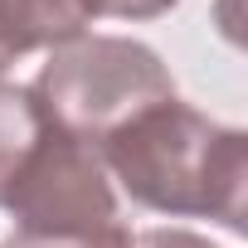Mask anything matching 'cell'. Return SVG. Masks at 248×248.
<instances>
[{
    "label": "cell",
    "mask_w": 248,
    "mask_h": 248,
    "mask_svg": "<svg viewBox=\"0 0 248 248\" xmlns=\"http://www.w3.org/2000/svg\"><path fill=\"white\" fill-rule=\"evenodd\" d=\"M54 132H59V122L44 112L34 88L0 83V209L15 200V190L25 185V175L34 170Z\"/></svg>",
    "instance_id": "obj_3"
},
{
    "label": "cell",
    "mask_w": 248,
    "mask_h": 248,
    "mask_svg": "<svg viewBox=\"0 0 248 248\" xmlns=\"http://www.w3.org/2000/svg\"><path fill=\"white\" fill-rule=\"evenodd\" d=\"M30 88L44 112L88 151H97L137 112L175 97V78L161 54L122 34H78L49 49V63Z\"/></svg>",
    "instance_id": "obj_2"
},
{
    "label": "cell",
    "mask_w": 248,
    "mask_h": 248,
    "mask_svg": "<svg viewBox=\"0 0 248 248\" xmlns=\"http://www.w3.org/2000/svg\"><path fill=\"white\" fill-rule=\"evenodd\" d=\"M88 0H0V73L34 49H59L88 34Z\"/></svg>",
    "instance_id": "obj_4"
},
{
    "label": "cell",
    "mask_w": 248,
    "mask_h": 248,
    "mask_svg": "<svg viewBox=\"0 0 248 248\" xmlns=\"http://www.w3.org/2000/svg\"><path fill=\"white\" fill-rule=\"evenodd\" d=\"M0 248H132V229L112 224V229L88 233V238H25V233H10Z\"/></svg>",
    "instance_id": "obj_5"
},
{
    "label": "cell",
    "mask_w": 248,
    "mask_h": 248,
    "mask_svg": "<svg viewBox=\"0 0 248 248\" xmlns=\"http://www.w3.org/2000/svg\"><path fill=\"white\" fill-rule=\"evenodd\" d=\"M180 5V0H88L93 15H112V20H161Z\"/></svg>",
    "instance_id": "obj_6"
},
{
    "label": "cell",
    "mask_w": 248,
    "mask_h": 248,
    "mask_svg": "<svg viewBox=\"0 0 248 248\" xmlns=\"http://www.w3.org/2000/svg\"><path fill=\"white\" fill-rule=\"evenodd\" d=\"M132 248H219V243H209L204 233H190V229H146L132 238Z\"/></svg>",
    "instance_id": "obj_7"
},
{
    "label": "cell",
    "mask_w": 248,
    "mask_h": 248,
    "mask_svg": "<svg viewBox=\"0 0 248 248\" xmlns=\"http://www.w3.org/2000/svg\"><path fill=\"white\" fill-rule=\"evenodd\" d=\"M93 156L132 204L170 219H214L243 233L248 137L180 102V93L137 112Z\"/></svg>",
    "instance_id": "obj_1"
}]
</instances>
